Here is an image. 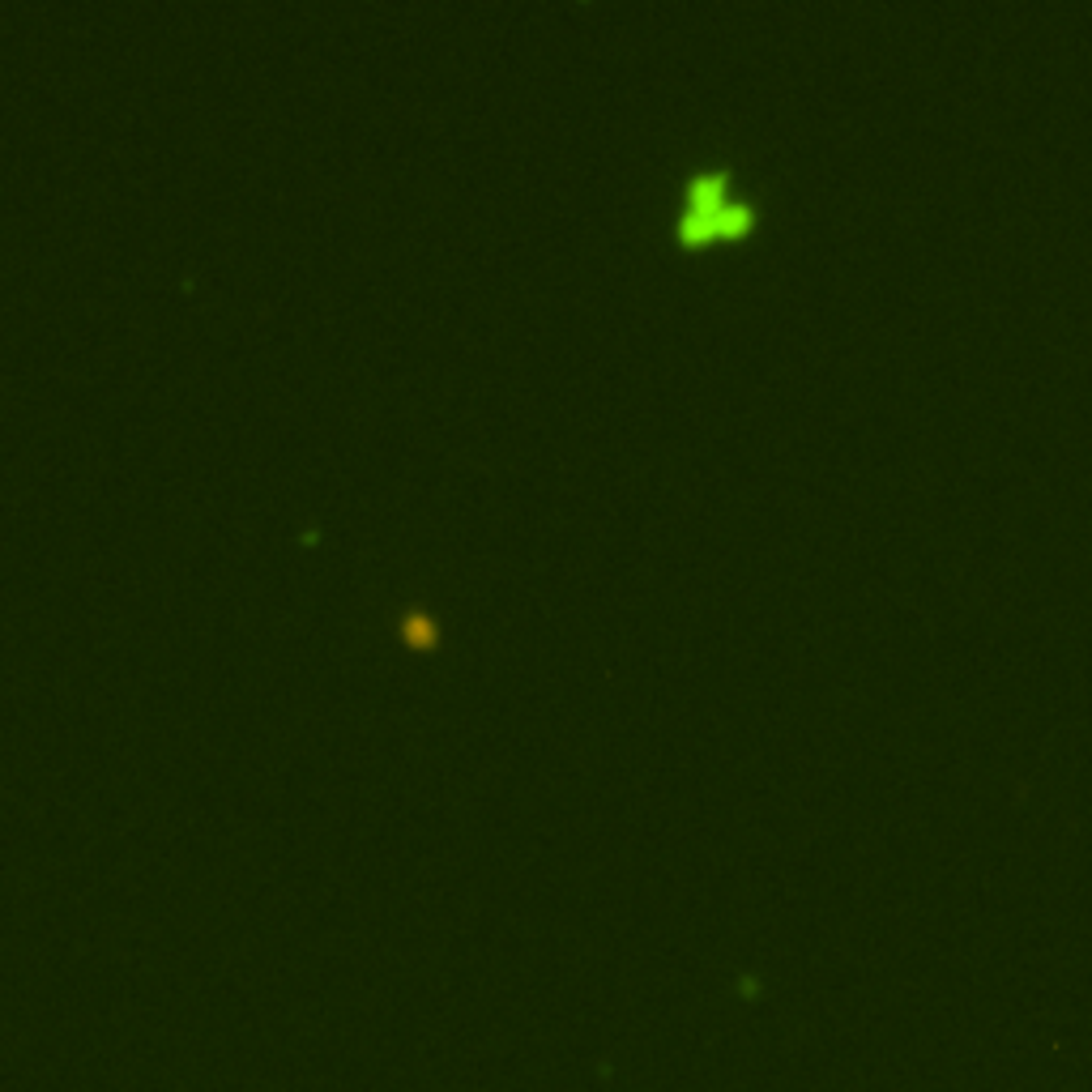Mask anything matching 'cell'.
Masks as SVG:
<instances>
[{"instance_id":"7a4b0ae2","label":"cell","mask_w":1092,"mask_h":1092,"mask_svg":"<svg viewBox=\"0 0 1092 1092\" xmlns=\"http://www.w3.org/2000/svg\"><path fill=\"white\" fill-rule=\"evenodd\" d=\"M401 627H406V636H414V640H431V619L423 615V610H406Z\"/></svg>"},{"instance_id":"6da1fadb","label":"cell","mask_w":1092,"mask_h":1092,"mask_svg":"<svg viewBox=\"0 0 1092 1092\" xmlns=\"http://www.w3.org/2000/svg\"><path fill=\"white\" fill-rule=\"evenodd\" d=\"M747 218V209L738 197H730L717 180H696L692 193V209H687V222H692V235H721V231H738Z\"/></svg>"}]
</instances>
